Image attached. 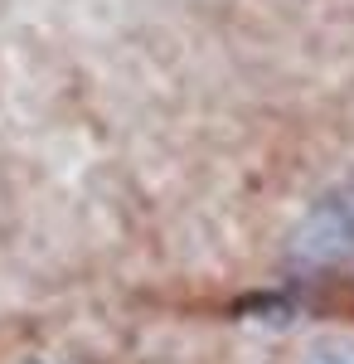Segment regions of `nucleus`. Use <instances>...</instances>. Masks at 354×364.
Instances as JSON below:
<instances>
[{
	"mask_svg": "<svg viewBox=\"0 0 354 364\" xmlns=\"http://www.w3.org/2000/svg\"><path fill=\"white\" fill-rule=\"evenodd\" d=\"M301 364H354V340H321L301 355Z\"/></svg>",
	"mask_w": 354,
	"mask_h": 364,
	"instance_id": "nucleus-1",
	"label": "nucleus"
}]
</instances>
